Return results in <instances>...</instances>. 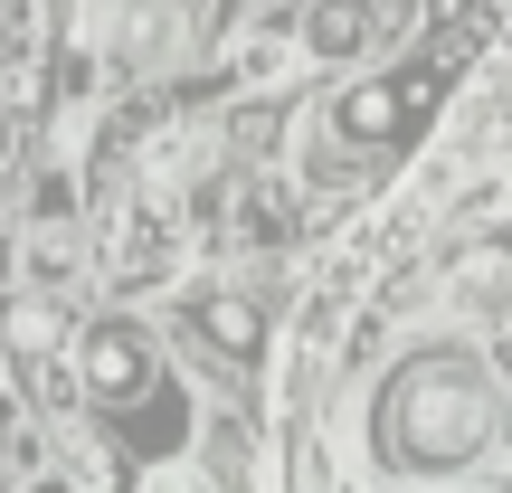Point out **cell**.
<instances>
[{"mask_svg":"<svg viewBox=\"0 0 512 493\" xmlns=\"http://www.w3.org/2000/svg\"><path fill=\"white\" fill-rule=\"evenodd\" d=\"M171 275H181V219H171V200H133L114 228V285L162 294Z\"/></svg>","mask_w":512,"mask_h":493,"instance_id":"1","label":"cell"},{"mask_svg":"<svg viewBox=\"0 0 512 493\" xmlns=\"http://www.w3.org/2000/svg\"><path fill=\"white\" fill-rule=\"evenodd\" d=\"M380 38H389L380 0H323V10L304 19V48L313 57H361V48H380Z\"/></svg>","mask_w":512,"mask_h":493,"instance_id":"2","label":"cell"},{"mask_svg":"<svg viewBox=\"0 0 512 493\" xmlns=\"http://www.w3.org/2000/svg\"><path fill=\"white\" fill-rule=\"evenodd\" d=\"M456 304L512 313V238H484V247H465V266H456Z\"/></svg>","mask_w":512,"mask_h":493,"instance_id":"3","label":"cell"}]
</instances>
